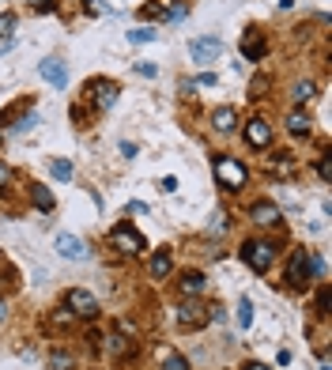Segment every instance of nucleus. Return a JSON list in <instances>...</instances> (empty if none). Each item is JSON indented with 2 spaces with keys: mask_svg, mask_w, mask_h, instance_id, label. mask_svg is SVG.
I'll return each instance as SVG.
<instances>
[{
  "mask_svg": "<svg viewBox=\"0 0 332 370\" xmlns=\"http://www.w3.org/2000/svg\"><path fill=\"white\" fill-rule=\"evenodd\" d=\"M280 253H283V242L280 238H268V234H246L238 242V257L253 276H268Z\"/></svg>",
  "mask_w": 332,
  "mask_h": 370,
  "instance_id": "f257e3e1",
  "label": "nucleus"
},
{
  "mask_svg": "<svg viewBox=\"0 0 332 370\" xmlns=\"http://www.w3.org/2000/svg\"><path fill=\"white\" fill-rule=\"evenodd\" d=\"M314 284H317V276H314V249L295 246L291 253H287V265H283V287L295 291V295H306Z\"/></svg>",
  "mask_w": 332,
  "mask_h": 370,
  "instance_id": "f03ea898",
  "label": "nucleus"
},
{
  "mask_svg": "<svg viewBox=\"0 0 332 370\" xmlns=\"http://www.w3.org/2000/svg\"><path fill=\"white\" fill-rule=\"evenodd\" d=\"M212 178L223 193H242L249 185V167L242 162L238 155H230V151H215L212 155Z\"/></svg>",
  "mask_w": 332,
  "mask_h": 370,
  "instance_id": "7ed1b4c3",
  "label": "nucleus"
},
{
  "mask_svg": "<svg viewBox=\"0 0 332 370\" xmlns=\"http://www.w3.org/2000/svg\"><path fill=\"white\" fill-rule=\"evenodd\" d=\"M83 106L91 114H106V110H114L117 106V99H121V83L117 80H109V76H91V80L83 83Z\"/></svg>",
  "mask_w": 332,
  "mask_h": 370,
  "instance_id": "20e7f679",
  "label": "nucleus"
},
{
  "mask_svg": "<svg viewBox=\"0 0 332 370\" xmlns=\"http://www.w3.org/2000/svg\"><path fill=\"white\" fill-rule=\"evenodd\" d=\"M174 318H178L182 329L201 333V329L212 325V318H219V310H215V302H204V299H182L178 310H174Z\"/></svg>",
  "mask_w": 332,
  "mask_h": 370,
  "instance_id": "39448f33",
  "label": "nucleus"
},
{
  "mask_svg": "<svg viewBox=\"0 0 332 370\" xmlns=\"http://www.w3.org/2000/svg\"><path fill=\"white\" fill-rule=\"evenodd\" d=\"M238 133H242V140H246L249 151H272V144H275V125L264 114L246 117V121L238 125Z\"/></svg>",
  "mask_w": 332,
  "mask_h": 370,
  "instance_id": "423d86ee",
  "label": "nucleus"
},
{
  "mask_svg": "<svg viewBox=\"0 0 332 370\" xmlns=\"http://www.w3.org/2000/svg\"><path fill=\"white\" fill-rule=\"evenodd\" d=\"M106 246L114 249L117 257H140L143 249H148V238H143L136 227H132L129 220H121L114 231H109V238H106Z\"/></svg>",
  "mask_w": 332,
  "mask_h": 370,
  "instance_id": "0eeeda50",
  "label": "nucleus"
},
{
  "mask_svg": "<svg viewBox=\"0 0 332 370\" xmlns=\"http://www.w3.org/2000/svg\"><path fill=\"white\" fill-rule=\"evenodd\" d=\"M238 49H242V57H246L249 64H261V61L272 53V42H268V35H264V27H261V23H249L246 30H242Z\"/></svg>",
  "mask_w": 332,
  "mask_h": 370,
  "instance_id": "6e6552de",
  "label": "nucleus"
},
{
  "mask_svg": "<svg viewBox=\"0 0 332 370\" xmlns=\"http://www.w3.org/2000/svg\"><path fill=\"white\" fill-rule=\"evenodd\" d=\"M57 302H64L76 318H98V310H102V306H98V299L87 287H64Z\"/></svg>",
  "mask_w": 332,
  "mask_h": 370,
  "instance_id": "1a4fd4ad",
  "label": "nucleus"
},
{
  "mask_svg": "<svg viewBox=\"0 0 332 370\" xmlns=\"http://www.w3.org/2000/svg\"><path fill=\"white\" fill-rule=\"evenodd\" d=\"M246 220L253 227H280L283 223V208L275 201H268V197H257V201L246 204Z\"/></svg>",
  "mask_w": 332,
  "mask_h": 370,
  "instance_id": "9d476101",
  "label": "nucleus"
},
{
  "mask_svg": "<svg viewBox=\"0 0 332 370\" xmlns=\"http://www.w3.org/2000/svg\"><path fill=\"white\" fill-rule=\"evenodd\" d=\"M189 57L193 64H201V68H208V64H215L219 57H223V38L219 35H201L189 42Z\"/></svg>",
  "mask_w": 332,
  "mask_h": 370,
  "instance_id": "9b49d317",
  "label": "nucleus"
},
{
  "mask_svg": "<svg viewBox=\"0 0 332 370\" xmlns=\"http://www.w3.org/2000/svg\"><path fill=\"white\" fill-rule=\"evenodd\" d=\"M109 355H114V366H121V370H125L129 363H136V359H140V344H136V336H125V329H121V333H114V336H109Z\"/></svg>",
  "mask_w": 332,
  "mask_h": 370,
  "instance_id": "f8f14e48",
  "label": "nucleus"
},
{
  "mask_svg": "<svg viewBox=\"0 0 332 370\" xmlns=\"http://www.w3.org/2000/svg\"><path fill=\"white\" fill-rule=\"evenodd\" d=\"M208 287V276L201 268H182L174 272V291H178V299H201Z\"/></svg>",
  "mask_w": 332,
  "mask_h": 370,
  "instance_id": "ddd939ff",
  "label": "nucleus"
},
{
  "mask_svg": "<svg viewBox=\"0 0 332 370\" xmlns=\"http://www.w3.org/2000/svg\"><path fill=\"white\" fill-rule=\"evenodd\" d=\"M238 125H242L238 106H215V110L208 114V129H212L215 136H235Z\"/></svg>",
  "mask_w": 332,
  "mask_h": 370,
  "instance_id": "4468645a",
  "label": "nucleus"
},
{
  "mask_svg": "<svg viewBox=\"0 0 332 370\" xmlns=\"http://www.w3.org/2000/svg\"><path fill=\"white\" fill-rule=\"evenodd\" d=\"M283 129H287V136H295V140H309L314 136V117H309L306 106H291L283 117Z\"/></svg>",
  "mask_w": 332,
  "mask_h": 370,
  "instance_id": "2eb2a0df",
  "label": "nucleus"
},
{
  "mask_svg": "<svg viewBox=\"0 0 332 370\" xmlns=\"http://www.w3.org/2000/svg\"><path fill=\"white\" fill-rule=\"evenodd\" d=\"M53 246H57V253H61V257H69V261H91V246H87L80 234L61 231L57 238H53Z\"/></svg>",
  "mask_w": 332,
  "mask_h": 370,
  "instance_id": "dca6fc26",
  "label": "nucleus"
},
{
  "mask_svg": "<svg viewBox=\"0 0 332 370\" xmlns=\"http://www.w3.org/2000/svg\"><path fill=\"white\" fill-rule=\"evenodd\" d=\"M38 72H42V80H46L49 87H57V91L69 87V64H64L61 57H46L38 64Z\"/></svg>",
  "mask_w": 332,
  "mask_h": 370,
  "instance_id": "f3484780",
  "label": "nucleus"
},
{
  "mask_svg": "<svg viewBox=\"0 0 332 370\" xmlns=\"http://www.w3.org/2000/svg\"><path fill=\"white\" fill-rule=\"evenodd\" d=\"M148 276L151 280H170L174 276V253H170V249H155V253L148 257Z\"/></svg>",
  "mask_w": 332,
  "mask_h": 370,
  "instance_id": "a211bd4d",
  "label": "nucleus"
},
{
  "mask_svg": "<svg viewBox=\"0 0 332 370\" xmlns=\"http://www.w3.org/2000/svg\"><path fill=\"white\" fill-rule=\"evenodd\" d=\"M27 201L35 204L42 215H49L53 208H57V197H53L49 185H42V181H30V185H27Z\"/></svg>",
  "mask_w": 332,
  "mask_h": 370,
  "instance_id": "6ab92c4d",
  "label": "nucleus"
},
{
  "mask_svg": "<svg viewBox=\"0 0 332 370\" xmlns=\"http://www.w3.org/2000/svg\"><path fill=\"white\" fill-rule=\"evenodd\" d=\"M317 91H321L317 80L302 76V80H295V83H291V91H287V95H291V102H295V106H309V102L317 99Z\"/></svg>",
  "mask_w": 332,
  "mask_h": 370,
  "instance_id": "aec40b11",
  "label": "nucleus"
},
{
  "mask_svg": "<svg viewBox=\"0 0 332 370\" xmlns=\"http://www.w3.org/2000/svg\"><path fill=\"white\" fill-rule=\"evenodd\" d=\"M76 321H80V318H76V314L64 306V302H57V306L49 310V318H46V329H49V333H69Z\"/></svg>",
  "mask_w": 332,
  "mask_h": 370,
  "instance_id": "412c9836",
  "label": "nucleus"
},
{
  "mask_svg": "<svg viewBox=\"0 0 332 370\" xmlns=\"http://www.w3.org/2000/svg\"><path fill=\"white\" fill-rule=\"evenodd\" d=\"M314 314L321 321H328V314H332V291H328V280H321L317 291H314Z\"/></svg>",
  "mask_w": 332,
  "mask_h": 370,
  "instance_id": "4be33fe9",
  "label": "nucleus"
},
{
  "mask_svg": "<svg viewBox=\"0 0 332 370\" xmlns=\"http://www.w3.org/2000/svg\"><path fill=\"white\" fill-rule=\"evenodd\" d=\"M159 370H193V363L174 347H159Z\"/></svg>",
  "mask_w": 332,
  "mask_h": 370,
  "instance_id": "5701e85b",
  "label": "nucleus"
},
{
  "mask_svg": "<svg viewBox=\"0 0 332 370\" xmlns=\"http://www.w3.org/2000/svg\"><path fill=\"white\" fill-rule=\"evenodd\" d=\"M49 370H76V352H69V347H53L49 352Z\"/></svg>",
  "mask_w": 332,
  "mask_h": 370,
  "instance_id": "b1692460",
  "label": "nucleus"
},
{
  "mask_svg": "<svg viewBox=\"0 0 332 370\" xmlns=\"http://www.w3.org/2000/svg\"><path fill=\"white\" fill-rule=\"evenodd\" d=\"M314 174L321 178V185H332V151H328V148L314 159Z\"/></svg>",
  "mask_w": 332,
  "mask_h": 370,
  "instance_id": "393cba45",
  "label": "nucleus"
},
{
  "mask_svg": "<svg viewBox=\"0 0 332 370\" xmlns=\"http://www.w3.org/2000/svg\"><path fill=\"white\" fill-rule=\"evenodd\" d=\"M268 91H272V76H253V83H249V99L253 102H261V99H268Z\"/></svg>",
  "mask_w": 332,
  "mask_h": 370,
  "instance_id": "a878e982",
  "label": "nucleus"
},
{
  "mask_svg": "<svg viewBox=\"0 0 332 370\" xmlns=\"http://www.w3.org/2000/svg\"><path fill=\"white\" fill-rule=\"evenodd\" d=\"M125 38L132 42V46H148V42L159 38V27H136V30H129Z\"/></svg>",
  "mask_w": 332,
  "mask_h": 370,
  "instance_id": "bb28decb",
  "label": "nucleus"
},
{
  "mask_svg": "<svg viewBox=\"0 0 332 370\" xmlns=\"http://www.w3.org/2000/svg\"><path fill=\"white\" fill-rule=\"evenodd\" d=\"M49 174H53V178H57V181H72L76 167H72L69 159H49Z\"/></svg>",
  "mask_w": 332,
  "mask_h": 370,
  "instance_id": "cd10ccee",
  "label": "nucleus"
},
{
  "mask_svg": "<svg viewBox=\"0 0 332 370\" xmlns=\"http://www.w3.org/2000/svg\"><path fill=\"white\" fill-rule=\"evenodd\" d=\"M235 321H238V329H242V333H249V325H253V302H249V299H242V302H238Z\"/></svg>",
  "mask_w": 332,
  "mask_h": 370,
  "instance_id": "c85d7f7f",
  "label": "nucleus"
},
{
  "mask_svg": "<svg viewBox=\"0 0 332 370\" xmlns=\"http://www.w3.org/2000/svg\"><path fill=\"white\" fill-rule=\"evenodd\" d=\"M16 23H19L16 12H0V42H4V38H16Z\"/></svg>",
  "mask_w": 332,
  "mask_h": 370,
  "instance_id": "c756f323",
  "label": "nucleus"
},
{
  "mask_svg": "<svg viewBox=\"0 0 332 370\" xmlns=\"http://www.w3.org/2000/svg\"><path fill=\"white\" fill-rule=\"evenodd\" d=\"M230 231V215L227 212H215L212 220H208V234H227Z\"/></svg>",
  "mask_w": 332,
  "mask_h": 370,
  "instance_id": "7c9ffc66",
  "label": "nucleus"
},
{
  "mask_svg": "<svg viewBox=\"0 0 332 370\" xmlns=\"http://www.w3.org/2000/svg\"><path fill=\"white\" fill-rule=\"evenodd\" d=\"M69 117H72L76 129H87V117H91V110H87L83 102H72V106H69Z\"/></svg>",
  "mask_w": 332,
  "mask_h": 370,
  "instance_id": "2f4dec72",
  "label": "nucleus"
},
{
  "mask_svg": "<svg viewBox=\"0 0 332 370\" xmlns=\"http://www.w3.org/2000/svg\"><path fill=\"white\" fill-rule=\"evenodd\" d=\"M140 19H148V23L155 19V23H159V19H166V8H162V4H155V0H148V4L140 8Z\"/></svg>",
  "mask_w": 332,
  "mask_h": 370,
  "instance_id": "473e14b6",
  "label": "nucleus"
},
{
  "mask_svg": "<svg viewBox=\"0 0 332 370\" xmlns=\"http://www.w3.org/2000/svg\"><path fill=\"white\" fill-rule=\"evenodd\" d=\"M185 16H189V4H185V0H178V4L166 8V23H182Z\"/></svg>",
  "mask_w": 332,
  "mask_h": 370,
  "instance_id": "72a5a7b5",
  "label": "nucleus"
},
{
  "mask_svg": "<svg viewBox=\"0 0 332 370\" xmlns=\"http://www.w3.org/2000/svg\"><path fill=\"white\" fill-rule=\"evenodd\" d=\"M83 336H87V347H91L95 355L102 352V344H106V333H102V329H87Z\"/></svg>",
  "mask_w": 332,
  "mask_h": 370,
  "instance_id": "f704fd0d",
  "label": "nucleus"
},
{
  "mask_svg": "<svg viewBox=\"0 0 332 370\" xmlns=\"http://www.w3.org/2000/svg\"><path fill=\"white\" fill-rule=\"evenodd\" d=\"M132 72L143 76V80H155V76H159V64H151V61H136V64H132Z\"/></svg>",
  "mask_w": 332,
  "mask_h": 370,
  "instance_id": "c9c22d12",
  "label": "nucleus"
},
{
  "mask_svg": "<svg viewBox=\"0 0 332 370\" xmlns=\"http://www.w3.org/2000/svg\"><path fill=\"white\" fill-rule=\"evenodd\" d=\"M12 181H16V170L8 167L4 159H0V193H8V189H12Z\"/></svg>",
  "mask_w": 332,
  "mask_h": 370,
  "instance_id": "e433bc0d",
  "label": "nucleus"
},
{
  "mask_svg": "<svg viewBox=\"0 0 332 370\" xmlns=\"http://www.w3.org/2000/svg\"><path fill=\"white\" fill-rule=\"evenodd\" d=\"M314 276H317V284L328 280V261H325V253H317V249H314Z\"/></svg>",
  "mask_w": 332,
  "mask_h": 370,
  "instance_id": "4c0bfd02",
  "label": "nucleus"
},
{
  "mask_svg": "<svg viewBox=\"0 0 332 370\" xmlns=\"http://www.w3.org/2000/svg\"><path fill=\"white\" fill-rule=\"evenodd\" d=\"M80 4H83V16H106V0H80Z\"/></svg>",
  "mask_w": 332,
  "mask_h": 370,
  "instance_id": "58836bf2",
  "label": "nucleus"
},
{
  "mask_svg": "<svg viewBox=\"0 0 332 370\" xmlns=\"http://www.w3.org/2000/svg\"><path fill=\"white\" fill-rule=\"evenodd\" d=\"M30 8L38 16H49V12H57V0H30Z\"/></svg>",
  "mask_w": 332,
  "mask_h": 370,
  "instance_id": "ea45409f",
  "label": "nucleus"
},
{
  "mask_svg": "<svg viewBox=\"0 0 332 370\" xmlns=\"http://www.w3.org/2000/svg\"><path fill=\"white\" fill-rule=\"evenodd\" d=\"M238 370H275V366L261 363V359H242V366H238Z\"/></svg>",
  "mask_w": 332,
  "mask_h": 370,
  "instance_id": "a19ab883",
  "label": "nucleus"
},
{
  "mask_svg": "<svg viewBox=\"0 0 332 370\" xmlns=\"http://www.w3.org/2000/svg\"><path fill=\"white\" fill-rule=\"evenodd\" d=\"M159 189L162 193H178V178H174V174H166V178H159Z\"/></svg>",
  "mask_w": 332,
  "mask_h": 370,
  "instance_id": "79ce46f5",
  "label": "nucleus"
},
{
  "mask_svg": "<svg viewBox=\"0 0 332 370\" xmlns=\"http://www.w3.org/2000/svg\"><path fill=\"white\" fill-rule=\"evenodd\" d=\"M117 151H121L125 159H136V144H132V140H121V144H117Z\"/></svg>",
  "mask_w": 332,
  "mask_h": 370,
  "instance_id": "37998d69",
  "label": "nucleus"
},
{
  "mask_svg": "<svg viewBox=\"0 0 332 370\" xmlns=\"http://www.w3.org/2000/svg\"><path fill=\"white\" fill-rule=\"evenodd\" d=\"M8 318H12V302H8V295H0V325H4Z\"/></svg>",
  "mask_w": 332,
  "mask_h": 370,
  "instance_id": "c03bdc74",
  "label": "nucleus"
},
{
  "mask_svg": "<svg viewBox=\"0 0 332 370\" xmlns=\"http://www.w3.org/2000/svg\"><path fill=\"white\" fill-rule=\"evenodd\" d=\"M196 83H201V87H215V72H201V76H196Z\"/></svg>",
  "mask_w": 332,
  "mask_h": 370,
  "instance_id": "a18cd8bd",
  "label": "nucleus"
},
{
  "mask_svg": "<svg viewBox=\"0 0 332 370\" xmlns=\"http://www.w3.org/2000/svg\"><path fill=\"white\" fill-rule=\"evenodd\" d=\"M125 208H129V212H136V215H148V204H140V201H129Z\"/></svg>",
  "mask_w": 332,
  "mask_h": 370,
  "instance_id": "49530a36",
  "label": "nucleus"
},
{
  "mask_svg": "<svg viewBox=\"0 0 332 370\" xmlns=\"http://www.w3.org/2000/svg\"><path fill=\"white\" fill-rule=\"evenodd\" d=\"M275 363H280V366H287V363H291V352H287V347H280V355H275Z\"/></svg>",
  "mask_w": 332,
  "mask_h": 370,
  "instance_id": "de8ad7c7",
  "label": "nucleus"
},
{
  "mask_svg": "<svg viewBox=\"0 0 332 370\" xmlns=\"http://www.w3.org/2000/svg\"><path fill=\"white\" fill-rule=\"evenodd\" d=\"M4 261H8V257H4V249H0V265H4Z\"/></svg>",
  "mask_w": 332,
  "mask_h": 370,
  "instance_id": "09e8293b",
  "label": "nucleus"
},
{
  "mask_svg": "<svg viewBox=\"0 0 332 370\" xmlns=\"http://www.w3.org/2000/svg\"><path fill=\"white\" fill-rule=\"evenodd\" d=\"M0 144H4V129H0Z\"/></svg>",
  "mask_w": 332,
  "mask_h": 370,
  "instance_id": "8fccbe9b",
  "label": "nucleus"
}]
</instances>
